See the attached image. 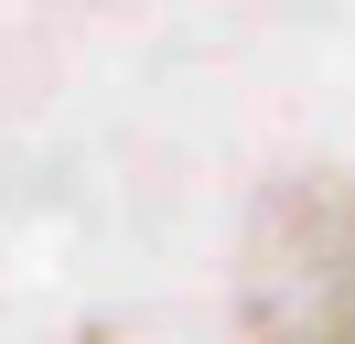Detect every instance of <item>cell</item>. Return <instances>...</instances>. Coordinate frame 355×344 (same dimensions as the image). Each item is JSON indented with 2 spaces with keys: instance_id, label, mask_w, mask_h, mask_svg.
I'll list each match as a JSON object with an SVG mask.
<instances>
[{
  "instance_id": "cell-1",
  "label": "cell",
  "mask_w": 355,
  "mask_h": 344,
  "mask_svg": "<svg viewBox=\"0 0 355 344\" xmlns=\"http://www.w3.org/2000/svg\"><path fill=\"white\" fill-rule=\"evenodd\" d=\"M248 344H355V172H280L237 237Z\"/></svg>"
}]
</instances>
